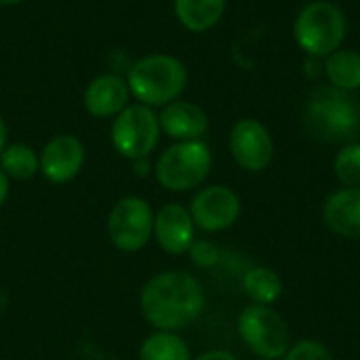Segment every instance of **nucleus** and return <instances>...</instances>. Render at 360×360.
<instances>
[{
	"mask_svg": "<svg viewBox=\"0 0 360 360\" xmlns=\"http://www.w3.org/2000/svg\"><path fill=\"white\" fill-rule=\"evenodd\" d=\"M143 319L156 331H181L198 321L207 306L202 283L179 270H169L152 276L139 295Z\"/></svg>",
	"mask_w": 360,
	"mask_h": 360,
	"instance_id": "f257e3e1",
	"label": "nucleus"
},
{
	"mask_svg": "<svg viewBox=\"0 0 360 360\" xmlns=\"http://www.w3.org/2000/svg\"><path fill=\"white\" fill-rule=\"evenodd\" d=\"M304 124L306 131L321 141L352 143L360 133V103L352 93L331 84L319 86L306 101Z\"/></svg>",
	"mask_w": 360,
	"mask_h": 360,
	"instance_id": "f03ea898",
	"label": "nucleus"
},
{
	"mask_svg": "<svg viewBox=\"0 0 360 360\" xmlns=\"http://www.w3.org/2000/svg\"><path fill=\"white\" fill-rule=\"evenodd\" d=\"M131 97L148 108H165L181 99L188 86V68L169 53H152L139 57L127 72Z\"/></svg>",
	"mask_w": 360,
	"mask_h": 360,
	"instance_id": "7ed1b4c3",
	"label": "nucleus"
},
{
	"mask_svg": "<svg viewBox=\"0 0 360 360\" xmlns=\"http://www.w3.org/2000/svg\"><path fill=\"white\" fill-rule=\"evenodd\" d=\"M348 19L344 11L329 0L308 2L295 17L293 36L308 57L325 59L344 46Z\"/></svg>",
	"mask_w": 360,
	"mask_h": 360,
	"instance_id": "20e7f679",
	"label": "nucleus"
},
{
	"mask_svg": "<svg viewBox=\"0 0 360 360\" xmlns=\"http://www.w3.org/2000/svg\"><path fill=\"white\" fill-rule=\"evenodd\" d=\"M213 167V154L202 139L175 141L154 165L156 181L169 192H190L205 184Z\"/></svg>",
	"mask_w": 360,
	"mask_h": 360,
	"instance_id": "39448f33",
	"label": "nucleus"
},
{
	"mask_svg": "<svg viewBox=\"0 0 360 360\" xmlns=\"http://www.w3.org/2000/svg\"><path fill=\"white\" fill-rule=\"evenodd\" d=\"M160 133L162 131L154 108L135 101L112 118L110 139L122 158L135 162L148 158L156 150Z\"/></svg>",
	"mask_w": 360,
	"mask_h": 360,
	"instance_id": "423d86ee",
	"label": "nucleus"
},
{
	"mask_svg": "<svg viewBox=\"0 0 360 360\" xmlns=\"http://www.w3.org/2000/svg\"><path fill=\"white\" fill-rule=\"evenodd\" d=\"M238 335L257 359L281 360L291 348L285 319L270 306H247L238 316Z\"/></svg>",
	"mask_w": 360,
	"mask_h": 360,
	"instance_id": "0eeeda50",
	"label": "nucleus"
},
{
	"mask_svg": "<svg viewBox=\"0 0 360 360\" xmlns=\"http://www.w3.org/2000/svg\"><path fill=\"white\" fill-rule=\"evenodd\" d=\"M110 243L124 253L141 251L154 236V211L141 196L120 198L108 217Z\"/></svg>",
	"mask_w": 360,
	"mask_h": 360,
	"instance_id": "6e6552de",
	"label": "nucleus"
},
{
	"mask_svg": "<svg viewBox=\"0 0 360 360\" xmlns=\"http://www.w3.org/2000/svg\"><path fill=\"white\" fill-rule=\"evenodd\" d=\"M228 143L234 162L249 173H259L268 169L274 158V139L268 127L257 118L236 120L230 131Z\"/></svg>",
	"mask_w": 360,
	"mask_h": 360,
	"instance_id": "1a4fd4ad",
	"label": "nucleus"
},
{
	"mask_svg": "<svg viewBox=\"0 0 360 360\" xmlns=\"http://www.w3.org/2000/svg\"><path fill=\"white\" fill-rule=\"evenodd\" d=\"M190 215L194 226L202 232H224L236 224L240 215V198L228 186H207L194 194Z\"/></svg>",
	"mask_w": 360,
	"mask_h": 360,
	"instance_id": "9d476101",
	"label": "nucleus"
},
{
	"mask_svg": "<svg viewBox=\"0 0 360 360\" xmlns=\"http://www.w3.org/2000/svg\"><path fill=\"white\" fill-rule=\"evenodd\" d=\"M38 158H40V173L46 181L68 184L82 171L86 160V150L76 135L61 133L44 143Z\"/></svg>",
	"mask_w": 360,
	"mask_h": 360,
	"instance_id": "9b49d317",
	"label": "nucleus"
},
{
	"mask_svg": "<svg viewBox=\"0 0 360 360\" xmlns=\"http://www.w3.org/2000/svg\"><path fill=\"white\" fill-rule=\"evenodd\" d=\"M194 230L190 209L184 205L169 202L154 213V240L169 255L188 253L194 243Z\"/></svg>",
	"mask_w": 360,
	"mask_h": 360,
	"instance_id": "f8f14e48",
	"label": "nucleus"
},
{
	"mask_svg": "<svg viewBox=\"0 0 360 360\" xmlns=\"http://www.w3.org/2000/svg\"><path fill=\"white\" fill-rule=\"evenodd\" d=\"M131 99L127 78L118 74H99L84 89V110L99 120L118 116Z\"/></svg>",
	"mask_w": 360,
	"mask_h": 360,
	"instance_id": "ddd939ff",
	"label": "nucleus"
},
{
	"mask_svg": "<svg viewBox=\"0 0 360 360\" xmlns=\"http://www.w3.org/2000/svg\"><path fill=\"white\" fill-rule=\"evenodd\" d=\"M160 131L175 141H194L202 139L209 129L207 112L188 99H175L167 103L158 114Z\"/></svg>",
	"mask_w": 360,
	"mask_h": 360,
	"instance_id": "4468645a",
	"label": "nucleus"
},
{
	"mask_svg": "<svg viewBox=\"0 0 360 360\" xmlns=\"http://www.w3.org/2000/svg\"><path fill=\"white\" fill-rule=\"evenodd\" d=\"M325 226L344 238H360V188L333 192L323 207Z\"/></svg>",
	"mask_w": 360,
	"mask_h": 360,
	"instance_id": "2eb2a0df",
	"label": "nucleus"
},
{
	"mask_svg": "<svg viewBox=\"0 0 360 360\" xmlns=\"http://www.w3.org/2000/svg\"><path fill=\"white\" fill-rule=\"evenodd\" d=\"M228 0H173L177 21L194 34H202L213 30L224 13Z\"/></svg>",
	"mask_w": 360,
	"mask_h": 360,
	"instance_id": "dca6fc26",
	"label": "nucleus"
},
{
	"mask_svg": "<svg viewBox=\"0 0 360 360\" xmlns=\"http://www.w3.org/2000/svg\"><path fill=\"white\" fill-rule=\"evenodd\" d=\"M323 72L331 86L354 93L360 89V53L354 49H338L323 61Z\"/></svg>",
	"mask_w": 360,
	"mask_h": 360,
	"instance_id": "f3484780",
	"label": "nucleus"
},
{
	"mask_svg": "<svg viewBox=\"0 0 360 360\" xmlns=\"http://www.w3.org/2000/svg\"><path fill=\"white\" fill-rule=\"evenodd\" d=\"M0 169L8 179L27 181L40 171L38 152L27 143H6L0 154Z\"/></svg>",
	"mask_w": 360,
	"mask_h": 360,
	"instance_id": "a211bd4d",
	"label": "nucleus"
},
{
	"mask_svg": "<svg viewBox=\"0 0 360 360\" xmlns=\"http://www.w3.org/2000/svg\"><path fill=\"white\" fill-rule=\"evenodd\" d=\"M139 360H192L184 338L173 331H156L148 335L139 348Z\"/></svg>",
	"mask_w": 360,
	"mask_h": 360,
	"instance_id": "6ab92c4d",
	"label": "nucleus"
},
{
	"mask_svg": "<svg viewBox=\"0 0 360 360\" xmlns=\"http://www.w3.org/2000/svg\"><path fill=\"white\" fill-rule=\"evenodd\" d=\"M243 289L245 295L259 306L274 304L283 293V281L281 276L270 268H251L243 276Z\"/></svg>",
	"mask_w": 360,
	"mask_h": 360,
	"instance_id": "aec40b11",
	"label": "nucleus"
},
{
	"mask_svg": "<svg viewBox=\"0 0 360 360\" xmlns=\"http://www.w3.org/2000/svg\"><path fill=\"white\" fill-rule=\"evenodd\" d=\"M333 171L344 188H360V143H346L338 152Z\"/></svg>",
	"mask_w": 360,
	"mask_h": 360,
	"instance_id": "412c9836",
	"label": "nucleus"
},
{
	"mask_svg": "<svg viewBox=\"0 0 360 360\" xmlns=\"http://www.w3.org/2000/svg\"><path fill=\"white\" fill-rule=\"evenodd\" d=\"M281 360H333L329 348L316 340H302L289 348V352Z\"/></svg>",
	"mask_w": 360,
	"mask_h": 360,
	"instance_id": "4be33fe9",
	"label": "nucleus"
},
{
	"mask_svg": "<svg viewBox=\"0 0 360 360\" xmlns=\"http://www.w3.org/2000/svg\"><path fill=\"white\" fill-rule=\"evenodd\" d=\"M188 253L200 268H213L219 262V249L211 240H194Z\"/></svg>",
	"mask_w": 360,
	"mask_h": 360,
	"instance_id": "5701e85b",
	"label": "nucleus"
},
{
	"mask_svg": "<svg viewBox=\"0 0 360 360\" xmlns=\"http://www.w3.org/2000/svg\"><path fill=\"white\" fill-rule=\"evenodd\" d=\"M194 360H240L236 354L228 352V350H209L205 354H200L198 359Z\"/></svg>",
	"mask_w": 360,
	"mask_h": 360,
	"instance_id": "b1692460",
	"label": "nucleus"
},
{
	"mask_svg": "<svg viewBox=\"0 0 360 360\" xmlns=\"http://www.w3.org/2000/svg\"><path fill=\"white\" fill-rule=\"evenodd\" d=\"M8 192H11V179H8V177L4 175V171L0 169V207L6 202Z\"/></svg>",
	"mask_w": 360,
	"mask_h": 360,
	"instance_id": "393cba45",
	"label": "nucleus"
},
{
	"mask_svg": "<svg viewBox=\"0 0 360 360\" xmlns=\"http://www.w3.org/2000/svg\"><path fill=\"white\" fill-rule=\"evenodd\" d=\"M6 139H8V129H6L4 118L0 116V154H2V150L6 148Z\"/></svg>",
	"mask_w": 360,
	"mask_h": 360,
	"instance_id": "a878e982",
	"label": "nucleus"
},
{
	"mask_svg": "<svg viewBox=\"0 0 360 360\" xmlns=\"http://www.w3.org/2000/svg\"><path fill=\"white\" fill-rule=\"evenodd\" d=\"M135 171L141 175V177H146L148 173H150V165H148V158H143V160H135Z\"/></svg>",
	"mask_w": 360,
	"mask_h": 360,
	"instance_id": "bb28decb",
	"label": "nucleus"
},
{
	"mask_svg": "<svg viewBox=\"0 0 360 360\" xmlns=\"http://www.w3.org/2000/svg\"><path fill=\"white\" fill-rule=\"evenodd\" d=\"M19 2H23V0H0L2 6H15V4H19Z\"/></svg>",
	"mask_w": 360,
	"mask_h": 360,
	"instance_id": "cd10ccee",
	"label": "nucleus"
},
{
	"mask_svg": "<svg viewBox=\"0 0 360 360\" xmlns=\"http://www.w3.org/2000/svg\"><path fill=\"white\" fill-rule=\"evenodd\" d=\"M257 360H268V359H257Z\"/></svg>",
	"mask_w": 360,
	"mask_h": 360,
	"instance_id": "c85d7f7f",
	"label": "nucleus"
}]
</instances>
